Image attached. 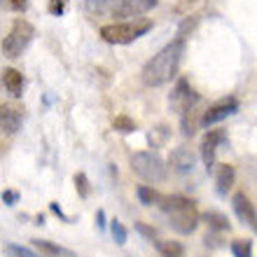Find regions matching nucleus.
<instances>
[{
	"label": "nucleus",
	"mask_w": 257,
	"mask_h": 257,
	"mask_svg": "<svg viewBox=\"0 0 257 257\" xmlns=\"http://www.w3.org/2000/svg\"><path fill=\"white\" fill-rule=\"evenodd\" d=\"M10 5H12V10H17V12H24L28 7V0H10Z\"/></svg>",
	"instance_id": "obj_30"
},
{
	"label": "nucleus",
	"mask_w": 257,
	"mask_h": 257,
	"mask_svg": "<svg viewBox=\"0 0 257 257\" xmlns=\"http://www.w3.org/2000/svg\"><path fill=\"white\" fill-rule=\"evenodd\" d=\"M236 110H238V101H236V98H224V101L215 103V105H210V108L203 112L201 124H203V126H213V124H217V122H222V119H227V117H231Z\"/></svg>",
	"instance_id": "obj_9"
},
{
	"label": "nucleus",
	"mask_w": 257,
	"mask_h": 257,
	"mask_svg": "<svg viewBox=\"0 0 257 257\" xmlns=\"http://www.w3.org/2000/svg\"><path fill=\"white\" fill-rule=\"evenodd\" d=\"M63 10H66V0H52L49 3V12L54 14V17H61Z\"/></svg>",
	"instance_id": "obj_27"
},
{
	"label": "nucleus",
	"mask_w": 257,
	"mask_h": 257,
	"mask_svg": "<svg viewBox=\"0 0 257 257\" xmlns=\"http://www.w3.org/2000/svg\"><path fill=\"white\" fill-rule=\"evenodd\" d=\"M17 201H19V192H14V190H5V192H3V203L14 206Z\"/></svg>",
	"instance_id": "obj_28"
},
{
	"label": "nucleus",
	"mask_w": 257,
	"mask_h": 257,
	"mask_svg": "<svg viewBox=\"0 0 257 257\" xmlns=\"http://www.w3.org/2000/svg\"><path fill=\"white\" fill-rule=\"evenodd\" d=\"M112 126H115L117 131H122V134H131V131H136V122L126 115H117L115 119H112Z\"/></svg>",
	"instance_id": "obj_23"
},
{
	"label": "nucleus",
	"mask_w": 257,
	"mask_h": 257,
	"mask_svg": "<svg viewBox=\"0 0 257 257\" xmlns=\"http://www.w3.org/2000/svg\"><path fill=\"white\" fill-rule=\"evenodd\" d=\"M21 128V112L14 105H0V131L14 136Z\"/></svg>",
	"instance_id": "obj_11"
},
{
	"label": "nucleus",
	"mask_w": 257,
	"mask_h": 257,
	"mask_svg": "<svg viewBox=\"0 0 257 257\" xmlns=\"http://www.w3.org/2000/svg\"><path fill=\"white\" fill-rule=\"evenodd\" d=\"M35 35V28L33 24H28L26 19H17L10 28V33L5 35V40H3V54L7 59H17L26 52V47L31 45Z\"/></svg>",
	"instance_id": "obj_4"
},
{
	"label": "nucleus",
	"mask_w": 257,
	"mask_h": 257,
	"mask_svg": "<svg viewBox=\"0 0 257 257\" xmlns=\"http://www.w3.org/2000/svg\"><path fill=\"white\" fill-rule=\"evenodd\" d=\"M155 248L159 250L162 257H183L185 255L183 243L180 241H171V238H157Z\"/></svg>",
	"instance_id": "obj_16"
},
{
	"label": "nucleus",
	"mask_w": 257,
	"mask_h": 257,
	"mask_svg": "<svg viewBox=\"0 0 257 257\" xmlns=\"http://www.w3.org/2000/svg\"><path fill=\"white\" fill-rule=\"evenodd\" d=\"M33 248L40 250V255H45V257H77L73 250L52 243V241H42V238H33Z\"/></svg>",
	"instance_id": "obj_14"
},
{
	"label": "nucleus",
	"mask_w": 257,
	"mask_h": 257,
	"mask_svg": "<svg viewBox=\"0 0 257 257\" xmlns=\"http://www.w3.org/2000/svg\"><path fill=\"white\" fill-rule=\"evenodd\" d=\"M231 255L234 257H252V241L248 238H236L231 243Z\"/></svg>",
	"instance_id": "obj_20"
},
{
	"label": "nucleus",
	"mask_w": 257,
	"mask_h": 257,
	"mask_svg": "<svg viewBox=\"0 0 257 257\" xmlns=\"http://www.w3.org/2000/svg\"><path fill=\"white\" fill-rule=\"evenodd\" d=\"M119 3L122 0H84V7L91 14H101V12H108V10H115Z\"/></svg>",
	"instance_id": "obj_18"
},
{
	"label": "nucleus",
	"mask_w": 257,
	"mask_h": 257,
	"mask_svg": "<svg viewBox=\"0 0 257 257\" xmlns=\"http://www.w3.org/2000/svg\"><path fill=\"white\" fill-rule=\"evenodd\" d=\"M5 252L10 257H40V255H35L33 250L24 248V245H14V243H7L5 245Z\"/></svg>",
	"instance_id": "obj_25"
},
{
	"label": "nucleus",
	"mask_w": 257,
	"mask_h": 257,
	"mask_svg": "<svg viewBox=\"0 0 257 257\" xmlns=\"http://www.w3.org/2000/svg\"><path fill=\"white\" fill-rule=\"evenodd\" d=\"M157 3H159V0H122V3L112 10V17H119V19H136V17L150 12Z\"/></svg>",
	"instance_id": "obj_10"
},
{
	"label": "nucleus",
	"mask_w": 257,
	"mask_h": 257,
	"mask_svg": "<svg viewBox=\"0 0 257 257\" xmlns=\"http://www.w3.org/2000/svg\"><path fill=\"white\" fill-rule=\"evenodd\" d=\"M3 84L14 98H19L24 94V75L17 70V68H5L3 70Z\"/></svg>",
	"instance_id": "obj_13"
},
{
	"label": "nucleus",
	"mask_w": 257,
	"mask_h": 257,
	"mask_svg": "<svg viewBox=\"0 0 257 257\" xmlns=\"http://www.w3.org/2000/svg\"><path fill=\"white\" fill-rule=\"evenodd\" d=\"M171 220V227L178 231V234H192V231L199 227V213L194 208V201H185L183 206L169 210L166 213Z\"/></svg>",
	"instance_id": "obj_5"
},
{
	"label": "nucleus",
	"mask_w": 257,
	"mask_h": 257,
	"mask_svg": "<svg viewBox=\"0 0 257 257\" xmlns=\"http://www.w3.org/2000/svg\"><path fill=\"white\" fill-rule=\"evenodd\" d=\"M110 231H112V238H115L117 245H126V238H128V231L119 220H112L110 222Z\"/></svg>",
	"instance_id": "obj_21"
},
{
	"label": "nucleus",
	"mask_w": 257,
	"mask_h": 257,
	"mask_svg": "<svg viewBox=\"0 0 257 257\" xmlns=\"http://www.w3.org/2000/svg\"><path fill=\"white\" fill-rule=\"evenodd\" d=\"M136 194H138L143 206H152V203H157V199H159V194H157L150 185H141V187L136 190Z\"/></svg>",
	"instance_id": "obj_22"
},
{
	"label": "nucleus",
	"mask_w": 257,
	"mask_h": 257,
	"mask_svg": "<svg viewBox=\"0 0 257 257\" xmlns=\"http://www.w3.org/2000/svg\"><path fill=\"white\" fill-rule=\"evenodd\" d=\"M136 229L141 231L143 236H148V238H150V241H152V238H155V236H157V231H155V229H152V227H145V224H143V222H138V224H136Z\"/></svg>",
	"instance_id": "obj_29"
},
{
	"label": "nucleus",
	"mask_w": 257,
	"mask_h": 257,
	"mask_svg": "<svg viewBox=\"0 0 257 257\" xmlns=\"http://www.w3.org/2000/svg\"><path fill=\"white\" fill-rule=\"evenodd\" d=\"M75 190H77V194H80L82 199H87V196L91 194V187H89V178L84 176V173H75Z\"/></svg>",
	"instance_id": "obj_24"
},
{
	"label": "nucleus",
	"mask_w": 257,
	"mask_h": 257,
	"mask_svg": "<svg viewBox=\"0 0 257 257\" xmlns=\"http://www.w3.org/2000/svg\"><path fill=\"white\" fill-rule=\"evenodd\" d=\"M234 180H236V171H234V166L222 164V166L217 169V176H215L217 192H220V194H227V192L234 187Z\"/></svg>",
	"instance_id": "obj_15"
},
{
	"label": "nucleus",
	"mask_w": 257,
	"mask_h": 257,
	"mask_svg": "<svg viewBox=\"0 0 257 257\" xmlns=\"http://www.w3.org/2000/svg\"><path fill=\"white\" fill-rule=\"evenodd\" d=\"M49 208H52V213H56V215H59V217H63V220H66V222H68V217L63 215V210H61V206H59V203H49Z\"/></svg>",
	"instance_id": "obj_31"
},
{
	"label": "nucleus",
	"mask_w": 257,
	"mask_h": 257,
	"mask_svg": "<svg viewBox=\"0 0 257 257\" xmlns=\"http://www.w3.org/2000/svg\"><path fill=\"white\" fill-rule=\"evenodd\" d=\"M131 169L138 178L148 183H162L166 178V162L157 152H134L131 155Z\"/></svg>",
	"instance_id": "obj_3"
},
{
	"label": "nucleus",
	"mask_w": 257,
	"mask_h": 257,
	"mask_svg": "<svg viewBox=\"0 0 257 257\" xmlns=\"http://www.w3.org/2000/svg\"><path fill=\"white\" fill-rule=\"evenodd\" d=\"M152 31V21L150 19H134L124 21V24H110L101 28V38L110 45H128V42L138 40L145 33Z\"/></svg>",
	"instance_id": "obj_2"
},
{
	"label": "nucleus",
	"mask_w": 257,
	"mask_h": 257,
	"mask_svg": "<svg viewBox=\"0 0 257 257\" xmlns=\"http://www.w3.org/2000/svg\"><path fill=\"white\" fill-rule=\"evenodd\" d=\"M183 54H185V40L183 38H176V40L169 42L159 54H155L148 63H145V68H143V82H145L148 87L169 84V82L178 75Z\"/></svg>",
	"instance_id": "obj_1"
},
{
	"label": "nucleus",
	"mask_w": 257,
	"mask_h": 257,
	"mask_svg": "<svg viewBox=\"0 0 257 257\" xmlns=\"http://www.w3.org/2000/svg\"><path fill=\"white\" fill-rule=\"evenodd\" d=\"M201 124V117H199V110L190 108V110H185V112H180V126H183V134L185 136H194L196 134V126Z\"/></svg>",
	"instance_id": "obj_17"
},
{
	"label": "nucleus",
	"mask_w": 257,
	"mask_h": 257,
	"mask_svg": "<svg viewBox=\"0 0 257 257\" xmlns=\"http://www.w3.org/2000/svg\"><path fill=\"white\" fill-rule=\"evenodd\" d=\"M196 24H199V17H192V19H185L183 24H180V28H178V38H187V35L192 33V31H194V26Z\"/></svg>",
	"instance_id": "obj_26"
},
{
	"label": "nucleus",
	"mask_w": 257,
	"mask_h": 257,
	"mask_svg": "<svg viewBox=\"0 0 257 257\" xmlns=\"http://www.w3.org/2000/svg\"><path fill=\"white\" fill-rule=\"evenodd\" d=\"M227 143V134H224V128H210L206 138L201 143V157H203V164H206V169H213L215 166V155L220 145Z\"/></svg>",
	"instance_id": "obj_7"
},
{
	"label": "nucleus",
	"mask_w": 257,
	"mask_h": 257,
	"mask_svg": "<svg viewBox=\"0 0 257 257\" xmlns=\"http://www.w3.org/2000/svg\"><path fill=\"white\" fill-rule=\"evenodd\" d=\"M231 208H234V213H236L238 220H241L245 227H250V229L257 234V210H255V206H252V201L243 194V192H236V194L231 196Z\"/></svg>",
	"instance_id": "obj_8"
},
{
	"label": "nucleus",
	"mask_w": 257,
	"mask_h": 257,
	"mask_svg": "<svg viewBox=\"0 0 257 257\" xmlns=\"http://www.w3.org/2000/svg\"><path fill=\"white\" fill-rule=\"evenodd\" d=\"M199 101H201V96L196 94L194 89L190 87V82L187 80H178V84H176V89L171 91V96H169V105H171V110L173 112H185V110H190V108H194V105H199Z\"/></svg>",
	"instance_id": "obj_6"
},
{
	"label": "nucleus",
	"mask_w": 257,
	"mask_h": 257,
	"mask_svg": "<svg viewBox=\"0 0 257 257\" xmlns=\"http://www.w3.org/2000/svg\"><path fill=\"white\" fill-rule=\"evenodd\" d=\"M194 162H196V157L190 152V148H176L169 157L171 169L178 171V173H190L194 169Z\"/></svg>",
	"instance_id": "obj_12"
},
{
	"label": "nucleus",
	"mask_w": 257,
	"mask_h": 257,
	"mask_svg": "<svg viewBox=\"0 0 257 257\" xmlns=\"http://www.w3.org/2000/svg\"><path fill=\"white\" fill-rule=\"evenodd\" d=\"M203 220L208 222V227H213V229H217V231L229 229V220H227V215L217 213V210H208V213L203 215Z\"/></svg>",
	"instance_id": "obj_19"
},
{
	"label": "nucleus",
	"mask_w": 257,
	"mask_h": 257,
	"mask_svg": "<svg viewBox=\"0 0 257 257\" xmlns=\"http://www.w3.org/2000/svg\"><path fill=\"white\" fill-rule=\"evenodd\" d=\"M96 220H98V227H105V222H103V220H105V215H103V210H98V213H96Z\"/></svg>",
	"instance_id": "obj_32"
}]
</instances>
